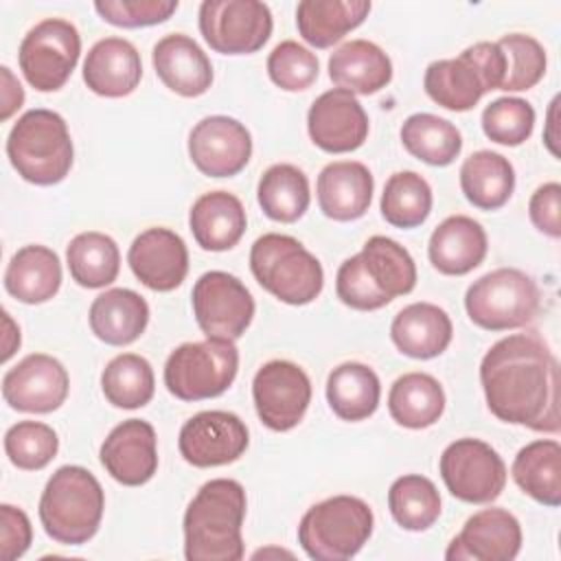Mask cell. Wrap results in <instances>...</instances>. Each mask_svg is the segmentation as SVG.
I'll use <instances>...</instances> for the list:
<instances>
[{
	"label": "cell",
	"mask_w": 561,
	"mask_h": 561,
	"mask_svg": "<svg viewBox=\"0 0 561 561\" xmlns=\"http://www.w3.org/2000/svg\"><path fill=\"white\" fill-rule=\"evenodd\" d=\"M392 519L412 533L427 530L440 515V493L436 484L419 473L397 478L388 491Z\"/></svg>",
	"instance_id": "obj_41"
},
{
	"label": "cell",
	"mask_w": 561,
	"mask_h": 561,
	"mask_svg": "<svg viewBox=\"0 0 561 561\" xmlns=\"http://www.w3.org/2000/svg\"><path fill=\"white\" fill-rule=\"evenodd\" d=\"M267 554H285V557H291V552H287V550H259V552H254V559L267 557Z\"/></svg>",
	"instance_id": "obj_53"
},
{
	"label": "cell",
	"mask_w": 561,
	"mask_h": 561,
	"mask_svg": "<svg viewBox=\"0 0 561 561\" xmlns=\"http://www.w3.org/2000/svg\"><path fill=\"white\" fill-rule=\"evenodd\" d=\"M99 458L103 469L125 486L147 484L158 471L156 430L142 419L118 423L101 443Z\"/></svg>",
	"instance_id": "obj_21"
},
{
	"label": "cell",
	"mask_w": 561,
	"mask_h": 561,
	"mask_svg": "<svg viewBox=\"0 0 561 561\" xmlns=\"http://www.w3.org/2000/svg\"><path fill=\"white\" fill-rule=\"evenodd\" d=\"M515 484L543 506L561 504V445L554 438H539L524 445L511 467Z\"/></svg>",
	"instance_id": "obj_33"
},
{
	"label": "cell",
	"mask_w": 561,
	"mask_h": 561,
	"mask_svg": "<svg viewBox=\"0 0 561 561\" xmlns=\"http://www.w3.org/2000/svg\"><path fill=\"white\" fill-rule=\"evenodd\" d=\"M381 383L377 373L362 362H344L327 377V401L342 421H364L379 408Z\"/></svg>",
	"instance_id": "obj_35"
},
{
	"label": "cell",
	"mask_w": 561,
	"mask_h": 561,
	"mask_svg": "<svg viewBox=\"0 0 561 561\" xmlns=\"http://www.w3.org/2000/svg\"><path fill=\"white\" fill-rule=\"evenodd\" d=\"M70 390L68 370L46 353H31L2 377V397L9 408L31 414H48L61 408Z\"/></svg>",
	"instance_id": "obj_17"
},
{
	"label": "cell",
	"mask_w": 561,
	"mask_h": 561,
	"mask_svg": "<svg viewBox=\"0 0 561 561\" xmlns=\"http://www.w3.org/2000/svg\"><path fill=\"white\" fill-rule=\"evenodd\" d=\"M105 493L101 482L79 465L59 467L39 497V522L44 533L61 546L90 541L103 519Z\"/></svg>",
	"instance_id": "obj_4"
},
{
	"label": "cell",
	"mask_w": 561,
	"mask_h": 561,
	"mask_svg": "<svg viewBox=\"0 0 561 561\" xmlns=\"http://www.w3.org/2000/svg\"><path fill=\"white\" fill-rule=\"evenodd\" d=\"M2 362H9L11 355L20 348V327L11 320L7 311H2Z\"/></svg>",
	"instance_id": "obj_51"
},
{
	"label": "cell",
	"mask_w": 561,
	"mask_h": 561,
	"mask_svg": "<svg viewBox=\"0 0 561 561\" xmlns=\"http://www.w3.org/2000/svg\"><path fill=\"white\" fill-rule=\"evenodd\" d=\"M7 156L22 180L37 186L59 184L75 158L68 123L53 110L24 112L9 131Z\"/></svg>",
	"instance_id": "obj_5"
},
{
	"label": "cell",
	"mask_w": 561,
	"mask_h": 561,
	"mask_svg": "<svg viewBox=\"0 0 561 561\" xmlns=\"http://www.w3.org/2000/svg\"><path fill=\"white\" fill-rule=\"evenodd\" d=\"M416 285V263L390 237H370L362 252L348 256L335 274L337 298L357 311H377Z\"/></svg>",
	"instance_id": "obj_3"
},
{
	"label": "cell",
	"mask_w": 561,
	"mask_h": 561,
	"mask_svg": "<svg viewBox=\"0 0 561 561\" xmlns=\"http://www.w3.org/2000/svg\"><path fill=\"white\" fill-rule=\"evenodd\" d=\"M90 329L110 346H127L136 342L149 324L147 300L127 287H114L99 294L90 305Z\"/></svg>",
	"instance_id": "obj_29"
},
{
	"label": "cell",
	"mask_w": 561,
	"mask_h": 561,
	"mask_svg": "<svg viewBox=\"0 0 561 561\" xmlns=\"http://www.w3.org/2000/svg\"><path fill=\"white\" fill-rule=\"evenodd\" d=\"M506 75V57L497 42H478L454 59L432 61L423 77L427 96L445 110L467 112L491 92L500 90Z\"/></svg>",
	"instance_id": "obj_7"
},
{
	"label": "cell",
	"mask_w": 561,
	"mask_h": 561,
	"mask_svg": "<svg viewBox=\"0 0 561 561\" xmlns=\"http://www.w3.org/2000/svg\"><path fill=\"white\" fill-rule=\"evenodd\" d=\"M79 55L81 35L77 26L61 18H46L24 35L18 64L31 88L55 92L70 79Z\"/></svg>",
	"instance_id": "obj_11"
},
{
	"label": "cell",
	"mask_w": 561,
	"mask_h": 561,
	"mask_svg": "<svg viewBox=\"0 0 561 561\" xmlns=\"http://www.w3.org/2000/svg\"><path fill=\"white\" fill-rule=\"evenodd\" d=\"M66 263L77 285L101 289L116 280L121 270V250L110 234L88 230L70 239L66 248Z\"/></svg>",
	"instance_id": "obj_37"
},
{
	"label": "cell",
	"mask_w": 561,
	"mask_h": 561,
	"mask_svg": "<svg viewBox=\"0 0 561 561\" xmlns=\"http://www.w3.org/2000/svg\"><path fill=\"white\" fill-rule=\"evenodd\" d=\"M307 131L327 153H348L368 138V114L355 94L333 88L322 92L307 112Z\"/></svg>",
	"instance_id": "obj_19"
},
{
	"label": "cell",
	"mask_w": 561,
	"mask_h": 561,
	"mask_svg": "<svg viewBox=\"0 0 561 561\" xmlns=\"http://www.w3.org/2000/svg\"><path fill=\"white\" fill-rule=\"evenodd\" d=\"M557 105H559V96L552 99L550 107H548V123H546V131H543V140H546V147L550 149V153L554 158H559V149H557V138L552 136L554 131V125H557Z\"/></svg>",
	"instance_id": "obj_52"
},
{
	"label": "cell",
	"mask_w": 561,
	"mask_h": 561,
	"mask_svg": "<svg viewBox=\"0 0 561 561\" xmlns=\"http://www.w3.org/2000/svg\"><path fill=\"white\" fill-rule=\"evenodd\" d=\"M528 215L533 226L552 237H561V184L559 182H546L541 184L528 202Z\"/></svg>",
	"instance_id": "obj_49"
},
{
	"label": "cell",
	"mask_w": 561,
	"mask_h": 561,
	"mask_svg": "<svg viewBox=\"0 0 561 561\" xmlns=\"http://www.w3.org/2000/svg\"><path fill=\"white\" fill-rule=\"evenodd\" d=\"M318 72L320 61L316 53L294 39L276 44L267 57V75L285 92L307 90L318 79Z\"/></svg>",
	"instance_id": "obj_46"
},
{
	"label": "cell",
	"mask_w": 561,
	"mask_h": 561,
	"mask_svg": "<svg viewBox=\"0 0 561 561\" xmlns=\"http://www.w3.org/2000/svg\"><path fill=\"white\" fill-rule=\"evenodd\" d=\"M381 217L394 228H416L432 213V188L416 171H397L381 193Z\"/></svg>",
	"instance_id": "obj_42"
},
{
	"label": "cell",
	"mask_w": 561,
	"mask_h": 561,
	"mask_svg": "<svg viewBox=\"0 0 561 561\" xmlns=\"http://www.w3.org/2000/svg\"><path fill=\"white\" fill-rule=\"evenodd\" d=\"M199 33L221 55H250L272 35V11L259 0H204L199 4Z\"/></svg>",
	"instance_id": "obj_13"
},
{
	"label": "cell",
	"mask_w": 561,
	"mask_h": 561,
	"mask_svg": "<svg viewBox=\"0 0 561 561\" xmlns=\"http://www.w3.org/2000/svg\"><path fill=\"white\" fill-rule=\"evenodd\" d=\"M59 449L57 432L39 421H18L4 434V454L22 471L44 469Z\"/></svg>",
	"instance_id": "obj_43"
},
{
	"label": "cell",
	"mask_w": 561,
	"mask_h": 561,
	"mask_svg": "<svg viewBox=\"0 0 561 561\" xmlns=\"http://www.w3.org/2000/svg\"><path fill=\"white\" fill-rule=\"evenodd\" d=\"M237 370L239 351L232 340L184 342L164 362V386L180 401H204L224 394Z\"/></svg>",
	"instance_id": "obj_9"
},
{
	"label": "cell",
	"mask_w": 561,
	"mask_h": 561,
	"mask_svg": "<svg viewBox=\"0 0 561 561\" xmlns=\"http://www.w3.org/2000/svg\"><path fill=\"white\" fill-rule=\"evenodd\" d=\"M158 79L175 94L195 99L213 85V64L195 39L184 33H171L158 39L151 53Z\"/></svg>",
	"instance_id": "obj_23"
},
{
	"label": "cell",
	"mask_w": 561,
	"mask_h": 561,
	"mask_svg": "<svg viewBox=\"0 0 561 561\" xmlns=\"http://www.w3.org/2000/svg\"><path fill=\"white\" fill-rule=\"evenodd\" d=\"M61 287V261L55 250L31 243L20 248L7 270L4 289L24 305H42Z\"/></svg>",
	"instance_id": "obj_31"
},
{
	"label": "cell",
	"mask_w": 561,
	"mask_h": 561,
	"mask_svg": "<svg viewBox=\"0 0 561 561\" xmlns=\"http://www.w3.org/2000/svg\"><path fill=\"white\" fill-rule=\"evenodd\" d=\"M497 46L506 57V75L500 85L504 92H524L535 88L546 75V50L543 46L524 33L504 35Z\"/></svg>",
	"instance_id": "obj_44"
},
{
	"label": "cell",
	"mask_w": 561,
	"mask_h": 561,
	"mask_svg": "<svg viewBox=\"0 0 561 561\" xmlns=\"http://www.w3.org/2000/svg\"><path fill=\"white\" fill-rule=\"evenodd\" d=\"M535 127V107L519 96H502L482 110V131L489 140L506 147L526 142Z\"/></svg>",
	"instance_id": "obj_45"
},
{
	"label": "cell",
	"mask_w": 561,
	"mask_h": 561,
	"mask_svg": "<svg viewBox=\"0 0 561 561\" xmlns=\"http://www.w3.org/2000/svg\"><path fill=\"white\" fill-rule=\"evenodd\" d=\"M451 335L454 327L447 311L432 302H412L403 307L390 324L394 346L414 359L438 357L449 346Z\"/></svg>",
	"instance_id": "obj_30"
},
{
	"label": "cell",
	"mask_w": 561,
	"mask_h": 561,
	"mask_svg": "<svg viewBox=\"0 0 561 561\" xmlns=\"http://www.w3.org/2000/svg\"><path fill=\"white\" fill-rule=\"evenodd\" d=\"M256 199L272 221L294 224L309 208V180L294 164H272L259 180Z\"/></svg>",
	"instance_id": "obj_39"
},
{
	"label": "cell",
	"mask_w": 561,
	"mask_h": 561,
	"mask_svg": "<svg viewBox=\"0 0 561 561\" xmlns=\"http://www.w3.org/2000/svg\"><path fill=\"white\" fill-rule=\"evenodd\" d=\"M537 283L517 267H497L473 280L465 294L469 320L486 331L526 327L539 311Z\"/></svg>",
	"instance_id": "obj_10"
},
{
	"label": "cell",
	"mask_w": 561,
	"mask_h": 561,
	"mask_svg": "<svg viewBox=\"0 0 561 561\" xmlns=\"http://www.w3.org/2000/svg\"><path fill=\"white\" fill-rule=\"evenodd\" d=\"M447 491L467 504H489L506 486V465L502 456L480 438H458L449 443L438 460Z\"/></svg>",
	"instance_id": "obj_12"
},
{
	"label": "cell",
	"mask_w": 561,
	"mask_h": 561,
	"mask_svg": "<svg viewBox=\"0 0 561 561\" xmlns=\"http://www.w3.org/2000/svg\"><path fill=\"white\" fill-rule=\"evenodd\" d=\"M329 79L351 94H375L392 79V61L381 46L368 39H351L329 57Z\"/></svg>",
	"instance_id": "obj_28"
},
{
	"label": "cell",
	"mask_w": 561,
	"mask_h": 561,
	"mask_svg": "<svg viewBox=\"0 0 561 561\" xmlns=\"http://www.w3.org/2000/svg\"><path fill=\"white\" fill-rule=\"evenodd\" d=\"M373 508L355 495H333L313 504L298 524V543L309 559L346 561L370 539Z\"/></svg>",
	"instance_id": "obj_8"
},
{
	"label": "cell",
	"mask_w": 561,
	"mask_h": 561,
	"mask_svg": "<svg viewBox=\"0 0 561 561\" xmlns=\"http://www.w3.org/2000/svg\"><path fill=\"white\" fill-rule=\"evenodd\" d=\"M188 156L199 173L232 178L250 162L252 136L237 118L206 116L188 134Z\"/></svg>",
	"instance_id": "obj_18"
},
{
	"label": "cell",
	"mask_w": 561,
	"mask_h": 561,
	"mask_svg": "<svg viewBox=\"0 0 561 561\" xmlns=\"http://www.w3.org/2000/svg\"><path fill=\"white\" fill-rule=\"evenodd\" d=\"M140 79V53L123 37H103L85 55L83 81L99 96H127L138 88Z\"/></svg>",
	"instance_id": "obj_25"
},
{
	"label": "cell",
	"mask_w": 561,
	"mask_h": 561,
	"mask_svg": "<svg viewBox=\"0 0 561 561\" xmlns=\"http://www.w3.org/2000/svg\"><path fill=\"white\" fill-rule=\"evenodd\" d=\"M401 142L410 156L432 167L451 164L462 151V136L454 123L430 112H416L401 125Z\"/></svg>",
	"instance_id": "obj_38"
},
{
	"label": "cell",
	"mask_w": 561,
	"mask_h": 561,
	"mask_svg": "<svg viewBox=\"0 0 561 561\" xmlns=\"http://www.w3.org/2000/svg\"><path fill=\"white\" fill-rule=\"evenodd\" d=\"M245 491L232 478H215L199 486L184 511V557L188 561H239Z\"/></svg>",
	"instance_id": "obj_2"
},
{
	"label": "cell",
	"mask_w": 561,
	"mask_h": 561,
	"mask_svg": "<svg viewBox=\"0 0 561 561\" xmlns=\"http://www.w3.org/2000/svg\"><path fill=\"white\" fill-rule=\"evenodd\" d=\"M2 75V105H0V121H9L24 103V90L20 85V81L13 77V72L2 66L0 68Z\"/></svg>",
	"instance_id": "obj_50"
},
{
	"label": "cell",
	"mask_w": 561,
	"mask_h": 561,
	"mask_svg": "<svg viewBox=\"0 0 561 561\" xmlns=\"http://www.w3.org/2000/svg\"><path fill=\"white\" fill-rule=\"evenodd\" d=\"M178 0H96L94 11L110 24L121 28H140L167 22L175 11Z\"/></svg>",
	"instance_id": "obj_47"
},
{
	"label": "cell",
	"mask_w": 561,
	"mask_h": 561,
	"mask_svg": "<svg viewBox=\"0 0 561 561\" xmlns=\"http://www.w3.org/2000/svg\"><path fill=\"white\" fill-rule=\"evenodd\" d=\"M252 399L261 423L274 432L294 430L309 403V375L294 362L272 359L263 364L252 379Z\"/></svg>",
	"instance_id": "obj_15"
},
{
	"label": "cell",
	"mask_w": 561,
	"mask_h": 561,
	"mask_svg": "<svg viewBox=\"0 0 561 561\" xmlns=\"http://www.w3.org/2000/svg\"><path fill=\"white\" fill-rule=\"evenodd\" d=\"M522 550L519 519L506 508L491 506L473 513L449 541L447 561H513Z\"/></svg>",
	"instance_id": "obj_20"
},
{
	"label": "cell",
	"mask_w": 561,
	"mask_h": 561,
	"mask_svg": "<svg viewBox=\"0 0 561 561\" xmlns=\"http://www.w3.org/2000/svg\"><path fill=\"white\" fill-rule=\"evenodd\" d=\"M486 248V232L476 219L451 215L434 228L427 243V256L440 274L465 276L484 261Z\"/></svg>",
	"instance_id": "obj_26"
},
{
	"label": "cell",
	"mask_w": 561,
	"mask_h": 561,
	"mask_svg": "<svg viewBox=\"0 0 561 561\" xmlns=\"http://www.w3.org/2000/svg\"><path fill=\"white\" fill-rule=\"evenodd\" d=\"M195 320L206 337L239 340L254 318V298L232 274L210 270L202 274L191 294Z\"/></svg>",
	"instance_id": "obj_14"
},
{
	"label": "cell",
	"mask_w": 561,
	"mask_h": 561,
	"mask_svg": "<svg viewBox=\"0 0 561 561\" xmlns=\"http://www.w3.org/2000/svg\"><path fill=\"white\" fill-rule=\"evenodd\" d=\"M460 188L476 208L497 210L515 191V169L502 153L480 149L462 162Z\"/></svg>",
	"instance_id": "obj_34"
},
{
	"label": "cell",
	"mask_w": 561,
	"mask_h": 561,
	"mask_svg": "<svg viewBox=\"0 0 561 561\" xmlns=\"http://www.w3.org/2000/svg\"><path fill=\"white\" fill-rule=\"evenodd\" d=\"M101 390L114 408L136 410L153 399L156 377L151 364L136 353H121L101 373Z\"/></svg>",
	"instance_id": "obj_40"
},
{
	"label": "cell",
	"mask_w": 561,
	"mask_h": 561,
	"mask_svg": "<svg viewBox=\"0 0 561 561\" xmlns=\"http://www.w3.org/2000/svg\"><path fill=\"white\" fill-rule=\"evenodd\" d=\"M250 270L256 283L285 305H309L324 287L320 261L294 237L267 232L250 248Z\"/></svg>",
	"instance_id": "obj_6"
},
{
	"label": "cell",
	"mask_w": 561,
	"mask_h": 561,
	"mask_svg": "<svg viewBox=\"0 0 561 561\" xmlns=\"http://www.w3.org/2000/svg\"><path fill=\"white\" fill-rule=\"evenodd\" d=\"M375 180L366 164L357 160L329 162L316 184L318 206L333 221H355L366 215L373 202Z\"/></svg>",
	"instance_id": "obj_24"
},
{
	"label": "cell",
	"mask_w": 561,
	"mask_h": 561,
	"mask_svg": "<svg viewBox=\"0 0 561 561\" xmlns=\"http://www.w3.org/2000/svg\"><path fill=\"white\" fill-rule=\"evenodd\" d=\"M250 445L245 423L226 410H204L191 416L178 436L182 458L199 469L239 460Z\"/></svg>",
	"instance_id": "obj_16"
},
{
	"label": "cell",
	"mask_w": 561,
	"mask_h": 561,
	"mask_svg": "<svg viewBox=\"0 0 561 561\" xmlns=\"http://www.w3.org/2000/svg\"><path fill=\"white\" fill-rule=\"evenodd\" d=\"M33 541V528L28 515L13 506L2 504L0 506V559L2 561H15L20 559Z\"/></svg>",
	"instance_id": "obj_48"
},
{
	"label": "cell",
	"mask_w": 561,
	"mask_h": 561,
	"mask_svg": "<svg viewBox=\"0 0 561 561\" xmlns=\"http://www.w3.org/2000/svg\"><path fill=\"white\" fill-rule=\"evenodd\" d=\"M388 410L401 427L425 430L443 416L445 390L427 373H405L390 386Z\"/></svg>",
	"instance_id": "obj_36"
},
{
	"label": "cell",
	"mask_w": 561,
	"mask_h": 561,
	"mask_svg": "<svg viewBox=\"0 0 561 561\" xmlns=\"http://www.w3.org/2000/svg\"><path fill=\"white\" fill-rule=\"evenodd\" d=\"M134 276L151 291H173L188 272V250L184 239L162 226L140 232L127 252Z\"/></svg>",
	"instance_id": "obj_22"
},
{
	"label": "cell",
	"mask_w": 561,
	"mask_h": 561,
	"mask_svg": "<svg viewBox=\"0 0 561 561\" xmlns=\"http://www.w3.org/2000/svg\"><path fill=\"white\" fill-rule=\"evenodd\" d=\"M248 226L241 199L228 191H210L195 199L188 213V228L202 250L224 252L234 248Z\"/></svg>",
	"instance_id": "obj_27"
},
{
	"label": "cell",
	"mask_w": 561,
	"mask_h": 561,
	"mask_svg": "<svg viewBox=\"0 0 561 561\" xmlns=\"http://www.w3.org/2000/svg\"><path fill=\"white\" fill-rule=\"evenodd\" d=\"M480 383L500 421L543 434L559 432V364L535 331L497 340L480 362Z\"/></svg>",
	"instance_id": "obj_1"
},
{
	"label": "cell",
	"mask_w": 561,
	"mask_h": 561,
	"mask_svg": "<svg viewBox=\"0 0 561 561\" xmlns=\"http://www.w3.org/2000/svg\"><path fill=\"white\" fill-rule=\"evenodd\" d=\"M370 7L368 0H302L296 7V26L307 44L329 48L357 28Z\"/></svg>",
	"instance_id": "obj_32"
}]
</instances>
